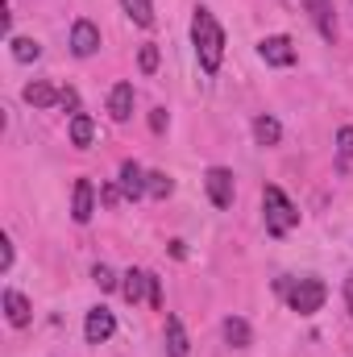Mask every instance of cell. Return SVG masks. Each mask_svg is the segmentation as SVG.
<instances>
[{
  "mask_svg": "<svg viewBox=\"0 0 353 357\" xmlns=\"http://www.w3.org/2000/svg\"><path fill=\"white\" fill-rule=\"evenodd\" d=\"M225 341H229L233 349H250V345H254V333H250V324H246L241 316H229V320H225Z\"/></svg>",
  "mask_w": 353,
  "mask_h": 357,
  "instance_id": "16",
  "label": "cell"
},
{
  "mask_svg": "<svg viewBox=\"0 0 353 357\" xmlns=\"http://www.w3.org/2000/svg\"><path fill=\"white\" fill-rule=\"evenodd\" d=\"M337 154H341V162H350L353 158V125L337 129Z\"/></svg>",
  "mask_w": 353,
  "mask_h": 357,
  "instance_id": "24",
  "label": "cell"
},
{
  "mask_svg": "<svg viewBox=\"0 0 353 357\" xmlns=\"http://www.w3.org/2000/svg\"><path fill=\"white\" fill-rule=\"evenodd\" d=\"M262 216H266V233L270 237H287L295 225H299V212H295V204L283 195V187H262Z\"/></svg>",
  "mask_w": 353,
  "mask_h": 357,
  "instance_id": "2",
  "label": "cell"
},
{
  "mask_svg": "<svg viewBox=\"0 0 353 357\" xmlns=\"http://www.w3.org/2000/svg\"><path fill=\"white\" fill-rule=\"evenodd\" d=\"M191 354V341H187V328L179 316H167V357H187Z\"/></svg>",
  "mask_w": 353,
  "mask_h": 357,
  "instance_id": "14",
  "label": "cell"
},
{
  "mask_svg": "<svg viewBox=\"0 0 353 357\" xmlns=\"http://www.w3.org/2000/svg\"><path fill=\"white\" fill-rule=\"evenodd\" d=\"M121 295H125V303H142L150 295V270H125L121 274Z\"/></svg>",
  "mask_w": 353,
  "mask_h": 357,
  "instance_id": "12",
  "label": "cell"
},
{
  "mask_svg": "<svg viewBox=\"0 0 353 357\" xmlns=\"http://www.w3.org/2000/svg\"><path fill=\"white\" fill-rule=\"evenodd\" d=\"M8 46H13V59L17 63H38L42 59V46L33 38H8Z\"/></svg>",
  "mask_w": 353,
  "mask_h": 357,
  "instance_id": "20",
  "label": "cell"
},
{
  "mask_svg": "<svg viewBox=\"0 0 353 357\" xmlns=\"http://www.w3.org/2000/svg\"><path fill=\"white\" fill-rule=\"evenodd\" d=\"M278 291H287V307L291 312H299V316H312V312H320L324 307V299H329V287L320 282V278H299V282H278Z\"/></svg>",
  "mask_w": 353,
  "mask_h": 357,
  "instance_id": "3",
  "label": "cell"
},
{
  "mask_svg": "<svg viewBox=\"0 0 353 357\" xmlns=\"http://www.w3.org/2000/svg\"><path fill=\"white\" fill-rule=\"evenodd\" d=\"M175 191V178L167 175V171H150L146 175V195H154V199H167Z\"/></svg>",
  "mask_w": 353,
  "mask_h": 357,
  "instance_id": "21",
  "label": "cell"
},
{
  "mask_svg": "<svg viewBox=\"0 0 353 357\" xmlns=\"http://www.w3.org/2000/svg\"><path fill=\"white\" fill-rule=\"evenodd\" d=\"M137 67H142L146 75H154V71H158V46H154V42L137 50Z\"/></svg>",
  "mask_w": 353,
  "mask_h": 357,
  "instance_id": "23",
  "label": "cell"
},
{
  "mask_svg": "<svg viewBox=\"0 0 353 357\" xmlns=\"http://www.w3.org/2000/svg\"><path fill=\"white\" fill-rule=\"evenodd\" d=\"M91 212H96V191H91V178H75V191H71V220H75V225H88Z\"/></svg>",
  "mask_w": 353,
  "mask_h": 357,
  "instance_id": "10",
  "label": "cell"
},
{
  "mask_svg": "<svg viewBox=\"0 0 353 357\" xmlns=\"http://www.w3.org/2000/svg\"><path fill=\"white\" fill-rule=\"evenodd\" d=\"M204 187H208V199H212L216 208H233L237 183H233V171H229V167H208V175H204Z\"/></svg>",
  "mask_w": 353,
  "mask_h": 357,
  "instance_id": "4",
  "label": "cell"
},
{
  "mask_svg": "<svg viewBox=\"0 0 353 357\" xmlns=\"http://www.w3.org/2000/svg\"><path fill=\"white\" fill-rule=\"evenodd\" d=\"M121 195H125L121 187H104V191H100V204H104V208H112V204H117Z\"/></svg>",
  "mask_w": 353,
  "mask_h": 357,
  "instance_id": "29",
  "label": "cell"
},
{
  "mask_svg": "<svg viewBox=\"0 0 353 357\" xmlns=\"http://www.w3.org/2000/svg\"><path fill=\"white\" fill-rule=\"evenodd\" d=\"M91 133H96L91 116H88V112H75V116H71V146L88 150V146H91Z\"/></svg>",
  "mask_w": 353,
  "mask_h": 357,
  "instance_id": "17",
  "label": "cell"
},
{
  "mask_svg": "<svg viewBox=\"0 0 353 357\" xmlns=\"http://www.w3.org/2000/svg\"><path fill=\"white\" fill-rule=\"evenodd\" d=\"M96 50H100V29L91 25L88 17L75 21V25H71V54H75V59H91Z\"/></svg>",
  "mask_w": 353,
  "mask_h": 357,
  "instance_id": "7",
  "label": "cell"
},
{
  "mask_svg": "<svg viewBox=\"0 0 353 357\" xmlns=\"http://www.w3.org/2000/svg\"><path fill=\"white\" fill-rule=\"evenodd\" d=\"M108 116L117 121V125H125L129 116H133V84H117V88L108 91Z\"/></svg>",
  "mask_w": 353,
  "mask_h": 357,
  "instance_id": "11",
  "label": "cell"
},
{
  "mask_svg": "<svg viewBox=\"0 0 353 357\" xmlns=\"http://www.w3.org/2000/svg\"><path fill=\"white\" fill-rule=\"evenodd\" d=\"M191 46H195L200 71L216 75L220 63H225V29H220V21L208 8H195V17H191Z\"/></svg>",
  "mask_w": 353,
  "mask_h": 357,
  "instance_id": "1",
  "label": "cell"
},
{
  "mask_svg": "<svg viewBox=\"0 0 353 357\" xmlns=\"http://www.w3.org/2000/svg\"><path fill=\"white\" fill-rule=\"evenodd\" d=\"M121 8L129 13V21H133V25H142V29H146V25H154V4H150V0H121Z\"/></svg>",
  "mask_w": 353,
  "mask_h": 357,
  "instance_id": "19",
  "label": "cell"
},
{
  "mask_svg": "<svg viewBox=\"0 0 353 357\" xmlns=\"http://www.w3.org/2000/svg\"><path fill=\"white\" fill-rule=\"evenodd\" d=\"M254 137H258V146H278L283 142V125L274 116H258L254 121Z\"/></svg>",
  "mask_w": 353,
  "mask_h": 357,
  "instance_id": "18",
  "label": "cell"
},
{
  "mask_svg": "<svg viewBox=\"0 0 353 357\" xmlns=\"http://www.w3.org/2000/svg\"><path fill=\"white\" fill-rule=\"evenodd\" d=\"M117 183H121L125 199H142V195H146V171H142L133 158H129V162H121V178H117Z\"/></svg>",
  "mask_w": 353,
  "mask_h": 357,
  "instance_id": "13",
  "label": "cell"
},
{
  "mask_svg": "<svg viewBox=\"0 0 353 357\" xmlns=\"http://www.w3.org/2000/svg\"><path fill=\"white\" fill-rule=\"evenodd\" d=\"M0 303H4V320H8L13 328H25V324L33 320V303H29L21 291H13V287H8V291L0 295Z\"/></svg>",
  "mask_w": 353,
  "mask_h": 357,
  "instance_id": "8",
  "label": "cell"
},
{
  "mask_svg": "<svg viewBox=\"0 0 353 357\" xmlns=\"http://www.w3.org/2000/svg\"><path fill=\"white\" fill-rule=\"evenodd\" d=\"M258 54H262L270 67H295V59H299V50H295V42L287 38V33H270L258 42Z\"/></svg>",
  "mask_w": 353,
  "mask_h": 357,
  "instance_id": "5",
  "label": "cell"
},
{
  "mask_svg": "<svg viewBox=\"0 0 353 357\" xmlns=\"http://www.w3.org/2000/svg\"><path fill=\"white\" fill-rule=\"evenodd\" d=\"M150 129H154V133H167V108H154V112H150Z\"/></svg>",
  "mask_w": 353,
  "mask_h": 357,
  "instance_id": "27",
  "label": "cell"
},
{
  "mask_svg": "<svg viewBox=\"0 0 353 357\" xmlns=\"http://www.w3.org/2000/svg\"><path fill=\"white\" fill-rule=\"evenodd\" d=\"M13 266V241L8 237H0V270Z\"/></svg>",
  "mask_w": 353,
  "mask_h": 357,
  "instance_id": "28",
  "label": "cell"
},
{
  "mask_svg": "<svg viewBox=\"0 0 353 357\" xmlns=\"http://www.w3.org/2000/svg\"><path fill=\"white\" fill-rule=\"evenodd\" d=\"M59 104H63V108H71V112H80V91L63 88V91H59Z\"/></svg>",
  "mask_w": 353,
  "mask_h": 357,
  "instance_id": "26",
  "label": "cell"
},
{
  "mask_svg": "<svg viewBox=\"0 0 353 357\" xmlns=\"http://www.w3.org/2000/svg\"><path fill=\"white\" fill-rule=\"evenodd\" d=\"M59 91H63V88H50V84L33 79V84H25L21 96H25V104H29V108H54V104H59Z\"/></svg>",
  "mask_w": 353,
  "mask_h": 357,
  "instance_id": "15",
  "label": "cell"
},
{
  "mask_svg": "<svg viewBox=\"0 0 353 357\" xmlns=\"http://www.w3.org/2000/svg\"><path fill=\"white\" fill-rule=\"evenodd\" d=\"M112 333H117V316H112L108 307H91V312H88V324H84L88 345H104Z\"/></svg>",
  "mask_w": 353,
  "mask_h": 357,
  "instance_id": "6",
  "label": "cell"
},
{
  "mask_svg": "<svg viewBox=\"0 0 353 357\" xmlns=\"http://www.w3.org/2000/svg\"><path fill=\"white\" fill-rule=\"evenodd\" d=\"M345 307H350V316H353V278H345Z\"/></svg>",
  "mask_w": 353,
  "mask_h": 357,
  "instance_id": "30",
  "label": "cell"
},
{
  "mask_svg": "<svg viewBox=\"0 0 353 357\" xmlns=\"http://www.w3.org/2000/svg\"><path fill=\"white\" fill-rule=\"evenodd\" d=\"M146 299H150L154 312H163V278H158V274H150V295H146Z\"/></svg>",
  "mask_w": 353,
  "mask_h": 357,
  "instance_id": "25",
  "label": "cell"
},
{
  "mask_svg": "<svg viewBox=\"0 0 353 357\" xmlns=\"http://www.w3.org/2000/svg\"><path fill=\"white\" fill-rule=\"evenodd\" d=\"M91 282H96L100 291H117V287H121V278L112 274V266H104V262H96V266H91Z\"/></svg>",
  "mask_w": 353,
  "mask_h": 357,
  "instance_id": "22",
  "label": "cell"
},
{
  "mask_svg": "<svg viewBox=\"0 0 353 357\" xmlns=\"http://www.w3.org/2000/svg\"><path fill=\"white\" fill-rule=\"evenodd\" d=\"M303 8H308V17L316 21V29H320V38L324 42H337V17H333V0H299Z\"/></svg>",
  "mask_w": 353,
  "mask_h": 357,
  "instance_id": "9",
  "label": "cell"
}]
</instances>
